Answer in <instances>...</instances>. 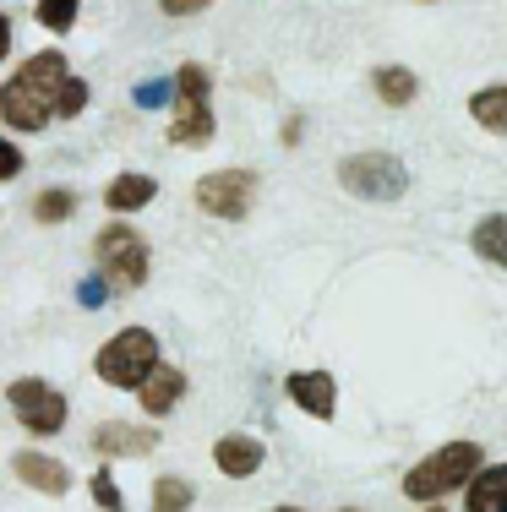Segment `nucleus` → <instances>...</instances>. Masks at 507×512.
Here are the masks:
<instances>
[{
    "instance_id": "f257e3e1",
    "label": "nucleus",
    "mask_w": 507,
    "mask_h": 512,
    "mask_svg": "<svg viewBox=\"0 0 507 512\" xmlns=\"http://www.w3.org/2000/svg\"><path fill=\"white\" fill-rule=\"evenodd\" d=\"M66 71H71V60L60 50L28 55L6 82H0V120H6L11 131H28V137L33 131H50L55 93H60V82H66Z\"/></svg>"
},
{
    "instance_id": "f03ea898",
    "label": "nucleus",
    "mask_w": 507,
    "mask_h": 512,
    "mask_svg": "<svg viewBox=\"0 0 507 512\" xmlns=\"http://www.w3.org/2000/svg\"><path fill=\"white\" fill-rule=\"evenodd\" d=\"M480 463H486V447L469 442V436H458V442H442L437 453H426L415 463V469L404 474V496L415 507H431V502H448L453 491H464L469 480L480 474Z\"/></svg>"
},
{
    "instance_id": "7ed1b4c3",
    "label": "nucleus",
    "mask_w": 507,
    "mask_h": 512,
    "mask_svg": "<svg viewBox=\"0 0 507 512\" xmlns=\"http://www.w3.org/2000/svg\"><path fill=\"white\" fill-rule=\"evenodd\" d=\"M213 77L202 60H186V66L169 77V148H208L213 142Z\"/></svg>"
},
{
    "instance_id": "20e7f679",
    "label": "nucleus",
    "mask_w": 507,
    "mask_h": 512,
    "mask_svg": "<svg viewBox=\"0 0 507 512\" xmlns=\"http://www.w3.org/2000/svg\"><path fill=\"white\" fill-rule=\"evenodd\" d=\"M93 273L104 278L110 295H137L153 273V246L142 240V229H131L126 218H110L93 235Z\"/></svg>"
},
{
    "instance_id": "39448f33",
    "label": "nucleus",
    "mask_w": 507,
    "mask_h": 512,
    "mask_svg": "<svg viewBox=\"0 0 507 512\" xmlns=\"http://www.w3.org/2000/svg\"><path fill=\"white\" fill-rule=\"evenodd\" d=\"M159 360L164 355H159V333H153V327H120V333H110L99 344L93 376H99L104 387H115V393H137Z\"/></svg>"
},
{
    "instance_id": "423d86ee",
    "label": "nucleus",
    "mask_w": 507,
    "mask_h": 512,
    "mask_svg": "<svg viewBox=\"0 0 507 512\" xmlns=\"http://www.w3.org/2000/svg\"><path fill=\"white\" fill-rule=\"evenodd\" d=\"M262 197V175L246 164H229V169H208V175L191 186V202H197V213L219 218V224H240V218H251V207Z\"/></svg>"
},
{
    "instance_id": "0eeeda50",
    "label": "nucleus",
    "mask_w": 507,
    "mask_h": 512,
    "mask_svg": "<svg viewBox=\"0 0 507 512\" xmlns=\"http://www.w3.org/2000/svg\"><path fill=\"white\" fill-rule=\"evenodd\" d=\"M6 409L17 414V425L33 442H50V436H60L71 420V398L60 393L55 382H44V376H17V382H6Z\"/></svg>"
},
{
    "instance_id": "6e6552de",
    "label": "nucleus",
    "mask_w": 507,
    "mask_h": 512,
    "mask_svg": "<svg viewBox=\"0 0 507 512\" xmlns=\"http://www.w3.org/2000/svg\"><path fill=\"white\" fill-rule=\"evenodd\" d=\"M338 186L360 202H398L409 191V169L398 153L366 148V153H349L338 158Z\"/></svg>"
},
{
    "instance_id": "1a4fd4ad",
    "label": "nucleus",
    "mask_w": 507,
    "mask_h": 512,
    "mask_svg": "<svg viewBox=\"0 0 507 512\" xmlns=\"http://www.w3.org/2000/svg\"><path fill=\"white\" fill-rule=\"evenodd\" d=\"M284 393L289 404L300 414H311V420H338V382L333 371H289L284 376Z\"/></svg>"
},
{
    "instance_id": "9d476101",
    "label": "nucleus",
    "mask_w": 507,
    "mask_h": 512,
    "mask_svg": "<svg viewBox=\"0 0 507 512\" xmlns=\"http://www.w3.org/2000/svg\"><path fill=\"white\" fill-rule=\"evenodd\" d=\"M159 447V431L153 425H131V420H104L93 431V453L99 463H115V458H148Z\"/></svg>"
},
{
    "instance_id": "9b49d317",
    "label": "nucleus",
    "mask_w": 507,
    "mask_h": 512,
    "mask_svg": "<svg viewBox=\"0 0 507 512\" xmlns=\"http://www.w3.org/2000/svg\"><path fill=\"white\" fill-rule=\"evenodd\" d=\"M262 463H268V447L251 431H224L219 442H213V469H219L224 480H251V474H262Z\"/></svg>"
},
{
    "instance_id": "f8f14e48",
    "label": "nucleus",
    "mask_w": 507,
    "mask_h": 512,
    "mask_svg": "<svg viewBox=\"0 0 507 512\" xmlns=\"http://www.w3.org/2000/svg\"><path fill=\"white\" fill-rule=\"evenodd\" d=\"M11 474H17L28 491H39V496H66L71 485V469L60 458H50V453H39V447H22L17 458H11Z\"/></svg>"
},
{
    "instance_id": "ddd939ff",
    "label": "nucleus",
    "mask_w": 507,
    "mask_h": 512,
    "mask_svg": "<svg viewBox=\"0 0 507 512\" xmlns=\"http://www.w3.org/2000/svg\"><path fill=\"white\" fill-rule=\"evenodd\" d=\"M186 371H180V365H169V360H159L148 371V382L137 387V404H142V414H148V420H164V414H175L180 409V398H186Z\"/></svg>"
},
{
    "instance_id": "4468645a",
    "label": "nucleus",
    "mask_w": 507,
    "mask_h": 512,
    "mask_svg": "<svg viewBox=\"0 0 507 512\" xmlns=\"http://www.w3.org/2000/svg\"><path fill=\"white\" fill-rule=\"evenodd\" d=\"M153 197H159V180L142 175V169H120V175L104 186V207H110L115 218L126 213H142V207H153Z\"/></svg>"
},
{
    "instance_id": "2eb2a0df",
    "label": "nucleus",
    "mask_w": 507,
    "mask_h": 512,
    "mask_svg": "<svg viewBox=\"0 0 507 512\" xmlns=\"http://www.w3.org/2000/svg\"><path fill=\"white\" fill-rule=\"evenodd\" d=\"M464 512H507V463H480L464 485Z\"/></svg>"
},
{
    "instance_id": "dca6fc26",
    "label": "nucleus",
    "mask_w": 507,
    "mask_h": 512,
    "mask_svg": "<svg viewBox=\"0 0 507 512\" xmlns=\"http://www.w3.org/2000/svg\"><path fill=\"white\" fill-rule=\"evenodd\" d=\"M371 93H377V104H388V109H409L420 99V77L409 66H377L371 71Z\"/></svg>"
},
{
    "instance_id": "f3484780",
    "label": "nucleus",
    "mask_w": 507,
    "mask_h": 512,
    "mask_svg": "<svg viewBox=\"0 0 507 512\" xmlns=\"http://www.w3.org/2000/svg\"><path fill=\"white\" fill-rule=\"evenodd\" d=\"M469 120L491 137H507V82H486L469 93Z\"/></svg>"
},
{
    "instance_id": "a211bd4d",
    "label": "nucleus",
    "mask_w": 507,
    "mask_h": 512,
    "mask_svg": "<svg viewBox=\"0 0 507 512\" xmlns=\"http://www.w3.org/2000/svg\"><path fill=\"white\" fill-rule=\"evenodd\" d=\"M469 251L480 256V262L502 267L507 273V213H486L475 229H469Z\"/></svg>"
},
{
    "instance_id": "6ab92c4d",
    "label": "nucleus",
    "mask_w": 507,
    "mask_h": 512,
    "mask_svg": "<svg viewBox=\"0 0 507 512\" xmlns=\"http://www.w3.org/2000/svg\"><path fill=\"white\" fill-rule=\"evenodd\" d=\"M197 507V485L186 474H159L153 480V507L148 512H191Z\"/></svg>"
},
{
    "instance_id": "aec40b11",
    "label": "nucleus",
    "mask_w": 507,
    "mask_h": 512,
    "mask_svg": "<svg viewBox=\"0 0 507 512\" xmlns=\"http://www.w3.org/2000/svg\"><path fill=\"white\" fill-rule=\"evenodd\" d=\"M77 207H82V197L71 186H44L39 197H33V218H39V224H66Z\"/></svg>"
},
{
    "instance_id": "412c9836",
    "label": "nucleus",
    "mask_w": 507,
    "mask_h": 512,
    "mask_svg": "<svg viewBox=\"0 0 507 512\" xmlns=\"http://www.w3.org/2000/svg\"><path fill=\"white\" fill-rule=\"evenodd\" d=\"M77 11H82V0H33V17H39L44 33H71Z\"/></svg>"
},
{
    "instance_id": "4be33fe9",
    "label": "nucleus",
    "mask_w": 507,
    "mask_h": 512,
    "mask_svg": "<svg viewBox=\"0 0 507 512\" xmlns=\"http://www.w3.org/2000/svg\"><path fill=\"white\" fill-rule=\"evenodd\" d=\"M88 99H93V88L77 71H66V82H60V93H55V120H77L82 109H88Z\"/></svg>"
},
{
    "instance_id": "5701e85b",
    "label": "nucleus",
    "mask_w": 507,
    "mask_h": 512,
    "mask_svg": "<svg viewBox=\"0 0 507 512\" xmlns=\"http://www.w3.org/2000/svg\"><path fill=\"white\" fill-rule=\"evenodd\" d=\"M88 491H93V502H99L104 512H126V496H120V485H115V474H110V463H99V469H93V480H88Z\"/></svg>"
},
{
    "instance_id": "b1692460",
    "label": "nucleus",
    "mask_w": 507,
    "mask_h": 512,
    "mask_svg": "<svg viewBox=\"0 0 507 512\" xmlns=\"http://www.w3.org/2000/svg\"><path fill=\"white\" fill-rule=\"evenodd\" d=\"M22 169H28V153H22L17 142H11L6 131H0V186H6V180H17Z\"/></svg>"
},
{
    "instance_id": "393cba45",
    "label": "nucleus",
    "mask_w": 507,
    "mask_h": 512,
    "mask_svg": "<svg viewBox=\"0 0 507 512\" xmlns=\"http://www.w3.org/2000/svg\"><path fill=\"white\" fill-rule=\"evenodd\" d=\"M77 295H82V306H88V311L110 306V289H104V278H99V273H93V278H82V284H77Z\"/></svg>"
},
{
    "instance_id": "a878e982",
    "label": "nucleus",
    "mask_w": 507,
    "mask_h": 512,
    "mask_svg": "<svg viewBox=\"0 0 507 512\" xmlns=\"http://www.w3.org/2000/svg\"><path fill=\"white\" fill-rule=\"evenodd\" d=\"M137 104H142V109H164V104H169V77H164V82H142V88H137Z\"/></svg>"
},
{
    "instance_id": "bb28decb",
    "label": "nucleus",
    "mask_w": 507,
    "mask_h": 512,
    "mask_svg": "<svg viewBox=\"0 0 507 512\" xmlns=\"http://www.w3.org/2000/svg\"><path fill=\"white\" fill-rule=\"evenodd\" d=\"M164 17H197V11H208L213 0H159Z\"/></svg>"
},
{
    "instance_id": "cd10ccee",
    "label": "nucleus",
    "mask_w": 507,
    "mask_h": 512,
    "mask_svg": "<svg viewBox=\"0 0 507 512\" xmlns=\"http://www.w3.org/2000/svg\"><path fill=\"white\" fill-rule=\"evenodd\" d=\"M6 55H11V11L0 6V66H6Z\"/></svg>"
},
{
    "instance_id": "c85d7f7f",
    "label": "nucleus",
    "mask_w": 507,
    "mask_h": 512,
    "mask_svg": "<svg viewBox=\"0 0 507 512\" xmlns=\"http://www.w3.org/2000/svg\"><path fill=\"white\" fill-rule=\"evenodd\" d=\"M295 142H300V115H289L284 120V148H295Z\"/></svg>"
},
{
    "instance_id": "c756f323",
    "label": "nucleus",
    "mask_w": 507,
    "mask_h": 512,
    "mask_svg": "<svg viewBox=\"0 0 507 512\" xmlns=\"http://www.w3.org/2000/svg\"><path fill=\"white\" fill-rule=\"evenodd\" d=\"M420 512H448V502H431V507H420Z\"/></svg>"
},
{
    "instance_id": "7c9ffc66",
    "label": "nucleus",
    "mask_w": 507,
    "mask_h": 512,
    "mask_svg": "<svg viewBox=\"0 0 507 512\" xmlns=\"http://www.w3.org/2000/svg\"><path fill=\"white\" fill-rule=\"evenodd\" d=\"M273 512H306V507H289V502H284V507H273Z\"/></svg>"
},
{
    "instance_id": "2f4dec72",
    "label": "nucleus",
    "mask_w": 507,
    "mask_h": 512,
    "mask_svg": "<svg viewBox=\"0 0 507 512\" xmlns=\"http://www.w3.org/2000/svg\"><path fill=\"white\" fill-rule=\"evenodd\" d=\"M338 512H360V507H338Z\"/></svg>"
},
{
    "instance_id": "473e14b6",
    "label": "nucleus",
    "mask_w": 507,
    "mask_h": 512,
    "mask_svg": "<svg viewBox=\"0 0 507 512\" xmlns=\"http://www.w3.org/2000/svg\"><path fill=\"white\" fill-rule=\"evenodd\" d=\"M420 6H437V0H420Z\"/></svg>"
}]
</instances>
